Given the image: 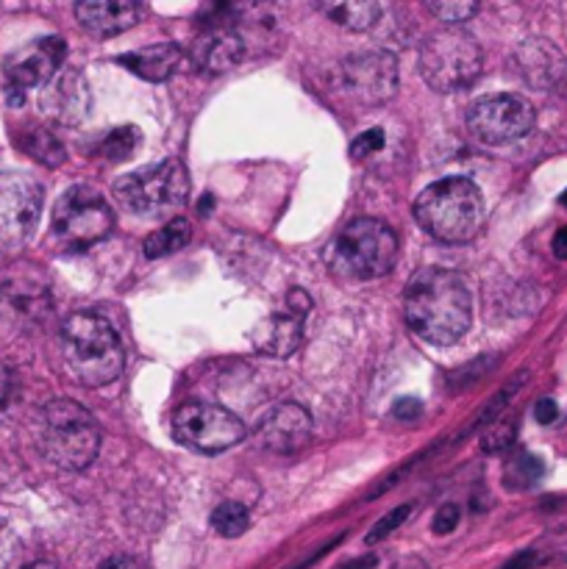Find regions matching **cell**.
I'll list each match as a JSON object with an SVG mask.
<instances>
[{"label": "cell", "mask_w": 567, "mask_h": 569, "mask_svg": "<svg viewBox=\"0 0 567 569\" xmlns=\"http://www.w3.org/2000/svg\"><path fill=\"white\" fill-rule=\"evenodd\" d=\"M407 326L436 348L456 344L473 320V300L465 278L454 270L423 268L404 292Z\"/></svg>", "instance_id": "cell-1"}, {"label": "cell", "mask_w": 567, "mask_h": 569, "mask_svg": "<svg viewBox=\"0 0 567 569\" xmlns=\"http://www.w3.org/2000/svg\"><path fill=\"white\" fill-rule=\"evenodd\" d=\"M61 356L84 386H106L126 367V350L106 317L76 311L61 326Z\"/></svg>", "instance_id": "cell-2"}, {"label": "cell", "mask_w": 567, "mask_h": 569, "mask_svg": "<svg viewBox=\"0 0 567 569\" xmlns=\"http://www.w3.org/2000/svg\"><path fill=\"white\" fill-rule=\"evenodd\" d=\"M415 217L436 242L465 244L476 239L484 226V197L470 179L449 175L420 192Z\"/></svg>", "instance_id": "cell-3"}, {"label": "cell", "mask_w": 567, "mask_h": 569, "mask_svg": "<svg viewBox=\"0 0 567 569\" xmlns=\"http://www.w3.org/2000/svg\"><path fill=\"white\" fill-rule=\"evenodd\" d=\"M39 451L54 467L67 473L87 469L101 451V428L76 400H50L39 420Z\"/></svg>", "instance_id": "cell-4"}, {"label": "cell", "mask_w": 567, "mask_h": 569, "mask_svg": "<svg viewBox=\"0 0 567 569\" xmlns=\"http://www.w3.org/2000/svg\"><path fill=\"white\" fill-rule=\"evenodd\" d=\"M398 237L382 220L359 217L337 234L329 250L331 270L348 281H376L395 268Z\"/></svg>", "instance_id": "cell-5"}, {"label": "cell", "mask_w": 567, "mask_h": 569, "mask_svg": "<svg viewBox=\"0 0 567 569\" xmlns=\"http://www.w3.org/2000/svg\"><path fill=\"white\" fill-rule=\"evenodd\" d=\"M114 201L137 217H170L190 197V179L179 159L139 167L114 181Z\"/></svg>", "instance_id": "cell-6"}, {"label": "cell", "mask_w": 567, "mask_h": 569, "mask_svg": "<svg viewBox=\"0 0 567 569\" xmlns=\"http://www.w3.org/2000/svg\"><path fill=\"white\" fill-rule=\"evenodd\" d=\"M478 42L462 29H440L420 45V72L436 92L467 90L481 76Z\"/></svg>", "instance_id": "cell-7"}, {"label": "cell", "mask_w": 567, "mask_h": 569, "mask_svg": "<svg viewBox=\"0 0 567 569\" xmlns=\"http://www.w3.org/2000/svg\"><path fill=\"white\" fill-rule=\"evenodd\" d=\"M114 226L112 206L95 186H70L54 206L50 231L65 250H87L109 237Z\"/></svg>", "instance_id": "cell-8"}, {"label": "cell", "mask_w": 567, "mask_h": 569, "mask_svg": "<svg viewBox=\"0 0 567 569\" xmlns=\"http://www.w3.org/2000/svg\"><path fill=\"white\" fill-rule=\"evenodd\" d=\"M173 440L186 451L215 453L239 445L246 436V425L234 411L217 403H184L173 411Z\"/></svg>", "instance_id": "cell-9"}, {"label": "cell", "mask_w": 567, "mask_h": 569, "mask_svg": "<svg viewBox=\"0 0 567 569\" xmlns=\"http://www.w3.org/2000/svg\"><path fill=\"white\" fill-rule=\"evenodd\" d=\"M337 90L362 109L384 106L398 90V61L387 50L351 54L337 67Z\"/></svg>", "instance_id": "cell-10"}, {"label": "cell", "mask_w": 567, "mask_h": 569, "mask_svg": "<svg viewBox=\"0 0 567 569\" xmlns=\"http://www.w3.org/2000/svg\"><path fill=\"white\" fill-rule=\"evenodd\" d=\"M467 128L481 145L501 148L523 139L534 128V106L523 95L501 92V95L478 98L467 109Z\"/></svg>", "instance_id": "cell-11"}, {"label": "cell", "mask_w": 567, "mask_h": 569, "mask_svg": "<svg viewBox=\"0 0 567 569\" xmlns=\"http://www.w3.org/2000/svg\"><path fill=\"white\" fill-rule=\"evenodd\" d=\"M43 186L25 172H0V250L23 248L43 217Z\"/></svg>", "instance_id": "cell-12"}, {"label": "cell", "mask_w": 567, "mask_h": 569, "mask_svg": "<svg viewBox=\"0 0 567 569\" xmlns=\"http://www.w3.org/2000/svg\"><path fill=\"white\" fill-rule=\"evenodd\" d=\"M311 311V297L304 289H290L287 300H284V309L273 311L270 317H264L259 322V328L253 331V342L262 353L275 359L293 356L295 350L304 342V326L306 317Z\"/></svg>", "instance_id": "cell-13"}, {"label": "cell", "mask_w": 567, "mask_h": 569, "mask_svg": "<svg viewBox=\"0 0 567 569\" xmlns=\"http://www.w3.org/2000/svg\"><path fill=\"white\" fill-rule=\"evenodd\" d=\"M67 56V42L61 36H43L20 50H14L7 61H3V72L12 90H34V87H45L59 76L61 65Z\"/></svg>", "instance_id": "cell-14"}, {"label": "cell", "mask_w": 567, "mask_h": 569, "mask_svg": "<svg viewBox=\"0 0 567 569\" xmlns=\"http://www.w3.org/2000/svg\"><path fill=\"white\" fill-rule=\"evenodd\" d=\"M311 440V417L298 403H284L270 411L259 425V442L270 453H298Z\"/></svg>", "instance_id": "cell-15"}, {"label": "cell", "mask_w": 567, "mask_h": 569, "mask_svg": "<svg viewBox=\"0 0 567 569\" xmlns=\"http://www.w3.org/2000/svg\"><path fill=\"white\" fill-rule=\"evenodd\" d=\"M43 109L61 125H78L90 114L87 78L78 70H65L45 87Z\"/></svg>", "instance_id": "cell-16"}, {"label": "cell", "mask_w": 567, "mask_h": 569, "mask_svg": "<svg viewBox=\"0 0 567 569\" xmlns=\"http://www.w3.org/2000/svg\"><path fill=\"white\" fill-rule=\"evenodd\" d=\"M246 56V42L231 25L217 23L192 42V61L204 72H228Z\"/></svg>", "instance_id": "cell-17"}, {"label": "cell", "mask_w": 567, "mask_h": 569, "mask_svg": "<svg viewBox=\"0 0 567 569\" xmlns=\"http://www.w3.org/2000/svg\"><path fill=\"white\" fill-rule=\"evenodd\" d=\"M76 20L95 36H117L137 23L139 7L128 0H87L76 7Z\"/></svg>", "instance_id": "cell-18"}, {"label": "cell", "mask_w": 567, "mask_h": 569, "mask_svg": "<svg viewBox=\"0 0 567 569\" xmlns=\"http://www.w3.org/2000/svg\"><path fill=\"white\" fill-rule=\"evenodd\" d=\"M117 65H123L128 72L145 78V81L161 83L179 70L181 48L173 42H159V45H150V48L128 50V54L117 56Z\"/></svg>", "instance_id": "cell-19"}, {"label": "cell", "mask_w": 567, "mask_h": 569, "mask_svg": "<svg viewBox=\"0 0 567 569\" xmlns=\"http://www.w3.org/2000/svg\"><path fill=\"white\" fill-rule=\"evenodd\" d=\"M518 65L525 81L540 87V90H548V87H554V83L565 76L567 61L551 42L534 39L525 42L523 48L518 50Z\"/></svg>", "instance_id": "cell-20"}, {"label": "cell", "mask_w": 567, "mask_h": 569, "mask_svg": "<svg viewBox=\"0 0 567 569\" xmlns=\"http://www.w3.org/2000/svg\"><path fill=\"white\" fill-rule=\"evenodd\" d=\"M0 303L12 315L25 317V320H36V317H43L48 311V292H45V286L34 284V281L12 278L0 289Z\"/></svg>", "instance_id": "cell-21"}, {"label": "cell", "mask_w": 567, "mask_h": 569, "mask_svg": "<svg viewBox=\"0 0 567 569\" xmlns=\"http://www.w3.org/2000/svg\"><path fill=\"white\" fill-rule=\"evenodd\" d=\"M317 12L348 31H367L378 23L382 7L378 3H362V0L359 3L342 0V3H317Z\"/></svg>", "instance_id": "cell-22"}, {"label": "cell", "mask_w": 567, "mask_h": 569, "mask_svg": "<svg viewBox=\"0 0 567 569\" xmlns=\"http://www.w3.org/2000/svg\"><path fill=\"white\" fill-rule=\"evenodd\" d=\"M190 223H186L184 217H175V220L165 223L159 231H154L145 239V255H148V259H161V255L179 253L184 244H190Z\"/></svg>", "instance_id": "cell-23"}, {"label": "cell", "mask_w": 567, "mask_h": 569, "mask_svg": "<svg viewBox=\"0 0 567 569\" xmlns=\"http://www.w3.org/2000/svg\"><path fill=\"white\" fill-rule=\"evenodd\" d=\"M139 128H134V125H123V128H114L109 130L106 137L98 143L95 148V156H101V159L106 161H126L132 159L134 150L139 148Z\"/></svg>", "instance_id": "cell-24"}, {"label": "cell", "mask_w": 567, "mask_h": 569, "mask_svg": "<svg viewBox=\"0 0 567 569\" xmlns=\"http://www.w3.org/2000/svg\"><path fill=\"white\" fill-rule=\"evenodd\" d=\"M212 528L223 536V539H237L251 528V516H248L246 505L239 503H220L212 511Z\"/></svg>", "instance_id": "cell-25"}, {"label": "cell", "mask_w": 567, "mask_h": 569, "mask_svg": "<svg viewBox=\"0 0 567 569\" xmlns=\"http://www.w3.org/2000/svg\"><path fill=\"white\" fill-rule=\"evenodd\" d=\"M543 462H540L537 456H532V453H518V456L509 462L507 473H503V483H507L509 489H514V492H523V489L534 487L540 478H543Z\"/></svg>", "instance_id": "cell-26"}, {"label": "cell", "mask_w": 567, "mask_h": 569, "mask_svg": "<svg viewBox=\"0 0 567 569\" xmlns=\"http://www.w3.org/2000/svg\"><path fill=\"white\" fill-rule=\"evenodd\" d=\"M25 150H29L36 161H43V164L48 167H59L61 161H65V148H61V143L50 134V130H43V128L29 134V139H25Z\"/></svg>", "instance_id": "cell-27"}, {"label": "cell", "mask_w": 567, "mask_h": 569, "mask_svg": "<svg viewBox=\"0 0 567 569\" xmlns=\"http://www.w3.org/2000/svg\"><path fill=\"white\" fill-rule=\"evenodd\" d=\"M426 7L440 23H449V29L467 23L478 12V3H470V0H429Z\"/></svg>", "instance_id": "cell-28"}, {"label": "cell", "mask_w": 567, "mask_h": 569, "mask_svg": "<svg viewBox=\"0 0 567 569\" xmlns=\"http://www.w3.org/2000/svg\"><path fill=\"white\" fill-rule=\"evenodd\" d=\"M514 433H518V425H514L512 420L492 422L490 431H484V436H481V451L484 453L507 451V447L514 442Z\"/></svg>", "instance_id": "cell-29"}, {"label": "cell", "mask_w": 567, "mask_h": 569, "mask_svg": "<svg viewBox=\"0 0 567 569\" xmlns=\"http://www.w3.org/2000/svg\"><path fill=\"white\" fill-rule=\"evenodd\" d=\"M409 511H412V505H398V509L389 511L387 516H382V520H378L376 525H373L371 534H367V545H376V542L387 539L389 534H395V531H398L400 525L407 522Z\"/></svg>", "instance_id": "cell-30"}, {"label": "cell", "mask_w": 567, "mask_h": 569, "mask_svg": "<svg viewBox=\"0 0 567 569\" xmlns=\"http://www.w3.org/2000/svg\"><path fill=\"white\" fill-rule=\"evenodd\" d=\"M384 148V130L382 128H371L359 134L356 139L351 143V156L353 159H367V156L378 153Z\"/></svg>", "instance_id": "cell-31"}, {"label": "cell", "mask_w": 567, "mask_h": 569, "mask_svg": "<svg viewBox=\"0 0 567 569\" xmlns=\"http://www.w3.org/2000/svg\"><path fill=\"white\" fill-rule=\"evenodd\" d=\"M460 516H462V511L456 509V505H442V509L434 514V522H431V528H434L436 536L454 534L456 525H460Z\"/></svg>", "instance_id": "cell-32"}, {"label": "cell", "mask_w": 567, "mask_h": 569, "mask_svg": "<svg viewBox=\"0 0 567 569\" xmlns=\"http://www.w3.org/2000/svg\"><path fill=\"white\" fill-rule=\"evenodd\" d=\"M420 411H423L420 400L404 398V400H398V403H395L393 417H395V420H400V422H412V420H418Z\"/></svg>", "instance_id": "cell-33"}, {"label": "cell", "mask_w": 567, "mask_h": 569, "mask_svg": "<svg viewBox=\"0 0 567 569\" xmlns=\"http://www.w3.org/2000/svg\"><path fill=\"white\" fill-rule=\"evenodd\" d=\"M556 417H559V406H556L554 400L551 398L537 400V406H534V420H537L540 425H551Z\"/></svg>", "instance_id": "cell-34"}, {"label": "cell", "mask_w": 567, "mask_h": 569, "mask_svg": "<svg viewBox=\"0 0 567 569\" xmlns=\"http://www.w3.org/2000/svg\"><path fill=\"white\" fill-rule=\"evenodd\" d=\"M12 389H14L12 369H9L7 364H0V411L7 409L9 400H12Z\"/></svg>", "instance_id": "cell-35"}, {"label": "cell", "mask_w": 567, "mask_h": 569, "mask_svg": "<svg viewBox=\"0 0 567 569\" xmlns=\"http://www.w3.org/2000/svg\"><path fill=\"white\" fill-rule=\"evenodd\" d=\"M98 569H148V567L134 556H114L109 558V561H103Z\"/></svg>", "instance_id": "cell-36"}, {"label": "cell", "mask_w": 567, "mask_h": 569, "mask_svg": "<svg viewBox=\"0 0 567 569\" xmlns=\"http://www.w3.org/2000/svg\"><path fill=\"white\" fill-rule=\"evenodd\" d=\"M534 564H540L537 553H520V556L512 558V561H509L503 569H529V567H534Z\"/></svg>", "instance_id": "cell-37"}, {"label": "cell", "mask_w": 567, "mask_h": 569, "mask_svg": "<svg viewBox=\"0 0 567 569\" xmlns=\"http://www.w3.org/2000/svg\"><path fill=\"white\" fill-rule=\"evenodd\" d=\"M554 255L556 259L567 261V228H559L554 237Z\"/></svg>", "instance_id": "cell-38"}, {"label": "cell", "mask_w": 567, "mask_h": 569, "mask_svg": "<svg viewBox=\"0 0 567 569\" xmlns=\"http://www.w3.org/2000/svg\"><path fill=\"white\" fill-rule=\"evenodd\" d=\"M9 561V531L7 525L0 522V567Z\"/></svg>", "instance_id": "cell-39"}, {"label": "cell", "mask_w": 567, "mask_h": 569, "mask_svg": "<svg viewBox=\"0 0 567 569\" xmlns=\"http://www.w3.org/2000/svg\"><path fill=\"white\" fill-rule=\"evenodd\" d=\"M376 567V558H362V561H353V564H345V567H340V569H373Z\"/></svg>", "instance_id": "cell-40"}, {"label": "cell", "mask_w": 567, "mask_h": 569, "mask_svg": "<svg viewBox=\"0 0 567 569\" xmlns=\"http://www.w3.org/2000/svg\"><path fill=\"white\" fill-rule=\"evenodd\" d=\"M23 569H59V567H56L54 561H31V564H25Z\"/></svg>", "instance_id": "cell-41"}, {"label": "cell", "mask_w": 567, "mask_h": 569, "mask_svg": "<svg viewBox=\"0 0 567 569\" xmlns=\"http://www.w3.org/2000/svg\"><path fill=\"white\" fill-rule=\"evenodd\" d=\"M559 201H562V203H565V206H567V190H565V192H562V197H559Z\"/></svg>", "instance_id": "cell-42"}]
</instances>
